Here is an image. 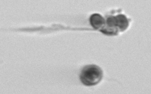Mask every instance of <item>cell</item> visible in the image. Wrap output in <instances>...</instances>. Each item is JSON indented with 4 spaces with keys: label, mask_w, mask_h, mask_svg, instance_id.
<instances>
[{
    "label": "cell",
    "mask_w": 151,
    "mask_h": 94,
    "mask_svg": "<svg viewBox=\"0 0 151 94\" xmlns=\"http://www.w3.org/2000/svg\"><path fill=\"white\" fill-rule=\"evenodd\" d=\"M103 76V70L95 65H86L80 73V80L84 85L93 86L101 81Z\"/></svg>",
    "instance_id": "1"
},
{
    "label": "cell",
    "mask_w": 151,
    "mask_h": 94,
    "mask_svg": "<svg viewBox=\"0 0 151 94\" xmlns=\"http://www.w3.org/2000/svg\"><path fill=\"white\" fill-rule=\"evenodd\" d=\"M89 23L94 29L101 31L105 25V20L100 14H93L90 16Z\"/></svg>",
    "instance_id": "2"
},
{
    "label": "cell",
    "mask_w": 151,
    "mask_h": 94,
    "mask_svg": "<svg viewBox=\"0 0 151 94\" xmlns=\"http://www.w3.org/2000/svg\"><path fill=\"white\" fill-rule=\"evenodd\" d=\"M116 26L119 31H124L129 26V20L124 15H118L115 16Z\"/></svg>",
    "instance_id": "3"
}]
</instances>
